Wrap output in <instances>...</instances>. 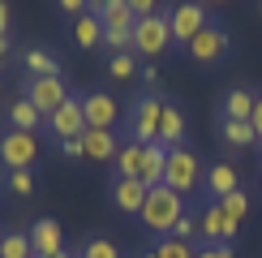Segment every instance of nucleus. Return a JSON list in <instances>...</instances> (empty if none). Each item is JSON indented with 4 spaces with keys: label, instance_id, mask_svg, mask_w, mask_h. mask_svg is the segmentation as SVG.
Here are the masks:
<instances>
[{
    "label": "nucleus",
    "instance_id": "1",
    "mask_svg": "<svg viewBox=\"0 0 262 258\" xmlns=\"http://www.w3.org/2000/svg\"><path fill=\"white\" fill-rule=\"evenodd\" d=\"M181 215H185V198L177 189H168V185H155L146 193V202H142L138 220L146 224V228L155 232V241H159V236H172V228H177Z\"/></svg>",
    "mask_w": 262,
    "mask_h": 258
},
{
    "label": "nucleus",
    "instance_id": "2",
    "mask_svg": "<svg viewBox=\"0 0 262 258\" xmlns=\"http://www.w3.org/2000/svg\"><path fill=\"white\" fill-rule=\"evenodd\" d=\"M159 116H163V99L155 91H146V95H138L134 103L125 107V116H121V125H125V138L129 142H142V146H150L159 138Z\"/></svg>",
    "mask_w": 262,
    "mask_h": 258
},
{
    "label": "nucleus",
    "instance_id": "3",
    "mask_svg": "<svg viewBox=\"0 0 262 258\" xmlns=\"http://www.w3.org/2000/svg\"><path fill=\"white\" fill-rule=\"evenodd\" d=\"M202 177H206V168H202L198 150H189V146H172L168 150V168H163V185L168 189H177L185 198V193H193L202 185Z\"/></svg>",
    "mask_w": 262,
    "mask_h": 258
},
{
    "label": "nucleus",
    "instance_id": "4",
    "mask_svg": "<svg viewBox=\"0 0 262 258\" xmlns=\"http://www.w3.org/2000/svg\"><path fill=\"white\" fill-rule=\"evenodd\" d=\"M211 13H206L202 0H177V5L168 9V30H172V43H181V48H189L193 39L202 35L206 26H211Z\"/></svg>",
    "mask_w": 262,
    "mask_h": 258
},
{
    "label": "nucleus",
    "instance_id": "5",
    "mask_svg": "<svg viewBox=\"0 0 262 258\" xmlns=\"http://www.w3.org/2000/svg\"><path fill=\"white\" fill-rule=\"evenodd\" d=\"M172 48V30H168V9L150 17H138L134 22V56H146V60H159L163 52Z\"/></svg>",
    "mask_w": 262,
    "mask_h": 258
},
{
    "label": "nucleus",
    "instance_id": "6",
    "mask_svg": "<svg viewBox=\"0 0 262 258\" xmlns=\"http://www.w3.org/2000/svg\"><path fill=\"white\" fill-rule=\"evenodd\" d=\"M193 224H198V241L202 245H232V236L241 232V224L228 220L224 207H220V202H211V198L193 211Z\"/></svg>",
    "mask_w": 262,
    "mask_h": 258
},
{
    "label": "nucleus",
    "instance_id": "7",
    "mask_svg": "<svg viewBox=\"0 0 262 258\" xmlns=\"http://www.w3.org/2000/svg\"><path fill=\"white\" fill-rule=\"evenodd\" d=\"M39 134H21V129H5L0 134V168L17 172V168H35L39 164Z\"/></svg>",
    "mask_w": 262,
    "mask_h": 258
},
{
    "label": "nucleus",
    "instance_id": "8",
    "mask_svg": "<svg viewBox=\"0 0 262 258\" xmlns=\"http://www.w3.org/2000/svg\"><path fill=\"white\" fill-rule=\"evenodd\" d=\"M185 52H189V60H193V64L211 69V64H220V60L228 56V52H232V35H228V26H220V22H211V26H206V30H202V35L193 39V43H189Z\"/></svg>",
    "mask_w": 262,
    "mask_h": 258
},
{
    "label": "nucleus",
    "instance_id": "9",
    "mask_svg": "<svg viewBox=\"0 0 262 258\" xmlns=\"http://www.w3.org/2000/svg\"><path fill=\"white\" fill-rule=\"evenodd\" d=\"M21 95H26V99H30V103H35L39 112H43V121H48V116L56 112V107H60L64 99H69V82H64L60 73H56V78H26Z\"/></svg>",
    "mask_w": 262,
    "mask_h": 258
},
{
    "label": "nucleus",
    "instance_id": "10",
    "mask_svg": "<svg viewBox=\"0 0 262 258\" xmlns=\"http://www.w3.org/2000/svg\"><path fill=\"white\" fill-rule=\"evenodd\" d=\"M48 129H52V138L56 142H64V138H78L86 134V112H82V95H69L56 112L48 116Z\"/></svg>",
    "mask_w": 262,
    "mask_h": 258
},
{
    "label": "nucleus",
    "instance_id": "11",
    "mask_svg": "<svg viewBox=\"0 0 262 258\" xmlns=\"http://www.w3.org/2000/svg\"><path fill=\"white\" fill-rule=\"evenodd\" d=\"M82 112H86V129H116V121H121V103L107 91H86Z\"/></svg>",
    "mask_w": 262,
    "mask_h": 258
},
{
    "label": "nucleus",
    "instance_id": "12",
    "mask_svg": "<svg viewBox=\"0 0 262 258\" xmlns=\"http://www.w3.org/2000/svg\"><path fill=\"white\" fill-rule=\"evenodd\" d=\"M146 185H142L138 177H112V185H107V202H112L121 215H138L142 202H146Z\"/></svg>",
    "mask_w": 262,
    "mask_h": 258
},
{
    "label": "nucleus",
    "instance_id": "13",
    "mask_svg": "<svg viewBox=\"0 0 262 258\" xmlns=\"http://www.w3.org/2000/svg\"><path fill=\"white\" fill-rule=\"evenodd\" d=\"M185 134H189V121H185L181 103L163 99V116H159V138H155V142L172 150V146H185Z\"/></svg>",
    "mask_w": 262,
    "mask_h": 258
},
{
    "label": "nucleus",
    "instance_id": "14",
    "mask_svg": "<svg viewBox=\"0 0 262 258\" xmlns=\"http://www.w3.org/2000/svg\"><path fill=\"white\" fill-rule=\"evenodd\" d=\"M26 236H30V245H35V258L64 250V232H60V224L52 220V215H39V220L26 228Z\"/></svg>",
    "mask_w": 262,
    "mask_h": 258
},
{
    "label": "nucleus",
    "instance_id": "15",
    "mask_svg": "<svg viewBox=\"0 0 262 258\" xmlns=\"http://www.w3.org/2000/svg\"><path fill=\"white\" fill-rule=\"evenodd\" d=\"M82 142H86V159H91V164H112L116 150H121L116 129H86Z\"/></svg>",
    "mask_w": 262,
    "mask_h": 258
},
{
    "label": "nucleus",
    "instance_id": "16",
    "mask_svg": "<svg viewBox=\"0 0 262 258\" xmlns=\"http://www.w3.org/2000/svg\"><path fill=\"white\" fill-rule=\"evenodd\" d=\"M202 185H206V193H211V202H224L228 193H236L241 189V177H236V168L232 164H211L206 168V177H202Z\"/></svg>",
    "mask_w": 262,
    "mask_h": 258
},
{
    "label": "nucleus",
    "instance_id": "17",
    "mask_svg": "<svg viewBox=\"0 0 262 258\" xmlns=\"http://www.w3.org/2000/svg\"><path fill=\"white\" fill-rule=\"evenodd\" d=\"M163 168H168V146L150 142V146H146V155H142V172H138V181H142L146 189H155V185H163Z\"/></svg>",
    "mask_w": 262,
    "mask_h": 258
},
{
    "label": "nucleus",
    "instance_id": "18",
    "mask_svg": "<svg viewBox=\"0 0 262 258\" xmlns=\"http://www.w3.org/2000/svg\"><path fill=\"white\" fill-rule=\"evenodd\" d=\"M39 125H43V112H39V107L26 99V95H17V99L9 103V129H21V134H35Z\"/></svg>",
    "mask_w": 262,
    "mask_h": 258
},
{
    "label": "nucleus",
    "instance_id": "19",
    "mask_svg": "<svg viewBox=\"0 0 262 258\" xmlns=\"http://www.w3.org/2000/svg\"><path fill=\"white\" fill-rule=\"evenodd\" d=\"M69 35H73V43H78V48H103V17H95V13L73 17Z\"/></svg>",
    "mask_w": 262,
    "mask_h": 258
},
{
    "label": "nucleus",
    "instance_id": "20",
    "mask_svg": "<svg viewBox=\"0 0 262 258\" xmlns=\"http://www.w3.org/2000/svg\"><path fill=\"white\" fill-rule=\"evenodd\" d=\"M254 103H258V95L254 91H228L224 95V103H220V116H228V121H249L254 116Z\"/></svg>",
    "mask_w": 262,
    "mask_h": 258
},
{
    "label": "nucleus",
    "instance_id": "21",
    "mask_svg": "<svg viewBox=\"0 0 262 258\" xmlns=\"http://www.w3.org/2000/svg\"><path fill=\"white\" fill-rule=\"evenodd\" d=\"M142 155H146V146L125 138L121 150H116V159H112V177H138L142 172Z\"/></svg>",
    "mask_w": 262,
    "mask_h": 258
},
{
    "label": "nucleus",
    "instance_id": "22",
    "mask_svg": "<svg viewBox=\"0 0 262 258\" xmlns=\"http://www.w3.org/2000/svg\"><path fill=\"white\" fill-rule=\"evenodd\" d=\"M56 73H60L56 52H48V48H30L26 52V78H56Z\"/></svg>",
    "mask_w": 262,
    "mask_h": 258
},
{
    "label": "nucleus",
    "instance_id": "23",
    "mask_svg": "<svg viewBox=\"0 0 262 258\" xmlns=\"http://www.w3.org/2000/svg\"><path fill=\"white\" fill-rule=\"evenodd\" d=\"M142 258H198V245L189 241H177V236H159L155 245H150Z\"/></svg>",
    "mask_w": 262,
    "mask_h": 258
},
{
    "label": "nucleus",
    "instance_id": "24",
    "mask_svg": "<svg viewBox=\"0 0 262 258\" xmlns=\"http://www.w3.org/2000/svg\"><path fill=\"white\" fill-rule=\"evenodd\" d=\"M220 138L228 146H254L258 142V134H254L249 121H228V116H220Z\"/></svg>",
    "mask_w": 262,
    "mask_h": 258
},
{
    "label": "nucleus",
    "instance_id": "25",
    "mask_svg": "<svg viewBox=\"0 0 262 258\" xmlns=\"http://www.w3.org/2000/svg\"><path fill=\"white\" fill-rule=\"evenodd\" d=\"M138 73H142V64H138L134 52H112V56H107V78L112 82H129V78H138Z\"/></svg>",
    "mask_w": 262,
    "mask_h": 258
},
{
    "label": "nucleus",
    "instance_id": "26",
    "mask_svg": "<svg viewBox=\"0 0 262 258\" xmlns=\"http://www.w3.org/2000/svg\"><path fill=\"white\" fill-rule=\"evenodd\" d=\"M0 258H35V245H30V236L21 228H9L0 236Z\"/></svg>",
    "mask_w": 262,
    "mask_h": 258
},
{
    "label": "nucleus",
    "instance_id": "27",
    "mask_svg": "<svg viewBox=\"0 0 262 258\" xmlns=\"http://www.w3.org/2000/svg\"><path fill=\"white\" fill-rule=\"evenodd\" d=\"M5 189L13 193V198H30V193L39 189V177H35V168H17V172H5Z\"/></svg>",
    "mask_w": 262,
    "mask_h": 258
},
{
    "label": "nucleus",
    "instance_id": "28",
    "mask_svg": "<svg viewBox=\"0 0 262 258\" xmlns=\"http://www.w3.org/2000/svg\"><path fill=\"white\" fill-rule=\"evenodd\" d=\"M78 258H121V250H116L107 236H91V241L78 245Z\"/></svg>",
    "mask_w": 262,
    "mask_h": 258
},
{
    "label": "nucleus",
    "instance_id": "29",
    "mask_svg": "<svg viewBox=\"0 0 262 258\" xmlns=\"http://www.w3.org/2000/svg\"><path fill=\"white\" fill-rule=\"evenodd\" d=\"M220 207H224V215H228V220H236V224H241L245 215H249V198H245L241 189H236V193H228V198L220 202Z\"/></svg>",
    "mask_w": 262,
    "mask_h": 258
},
{
    "label": "nucleus",
    "instance_id": "30",
    "mask_svg": "<svg viewBox=\"0 0 262 258\" xmlns=\"http://www.w3.org/2000/svg\"><path fill=\"white\" fill-rule=\"evenodd\" d=\"M172 236H177V241H189V245H198V224H193V211H185L181 220H177Z\"/></svg>",
    "mask_w": 262,
    "mask_h": 258
},
{
    "label": "nucleus",
    "instance_id": "31",
    "mask_svg": "<svg viewBox=\"0 0 262 258\" xmlns=\"http://www.w3.org/2000/svg\"><path fill=\"white\" fill-rule=\"evenodd\" d=\"M56 150L64 159H86V142H82V134L78 138H64V142H56Z\"/></svg>",
    "mask_w": 262,
    "mask_h": 258
},
{
    "label": "nucleus",
    "instance_id": "32",
    "mask_svg": "<svg viewBox=\"0 0 262 258\" xmlns=\"http://www.w3.org/2000/svg\"><path fill=\"white\" fill-rule=\"evenodd\" d=\"M129 5V13L134 17H150V13H159V0H125Z\"/></svg>",
    "mask_w": 262,
    "mask_h": 258
},
{
    "label": "nucleus",
    "instance_id": "33",
    "mask_svg": "<svg viewBox=\"0 0 262 258\" xmlns=\"http://www.w3.org/2000/svg\"><path fill=\"white\" fill-rule=\"evenodd\" d=\"M198 258H236L232 245H198Z\"/></svg>",
    "mask_w": 262,
    "mask_h": 258
},
{
    "label": "nucleus",
    "instance_id": "34",
    "mask_svg": "<svg viewBox=\"0 0 262 258\" xmlns=\"http://www.w3.org/2000/svg\"><path fill=\"white\" fill-rule=\"evenodd\" d=\"M56 9H60L64 17H82L86 13V0H56Z\"/></svg>",
    "mask_w": 262,
    "mask_h": 258
},
{
    "label": "nucleus",
    "instance_id": "35",
    "mask_svg": "<svg viewBox=\"0 0 262 258\" xmlns=\"http://www.w3.org/2000/svg\"><path fill=\"white\" fill-rule=\"evenodd\" d=\"M116 5H125V0H86V13H95V17H103L107 9H116Z\"/></svg>",
    "mask_w": 262,
    "mask_h": 258
},
{
    "label": "nucleus",
    "instance_id": "36",
    "mask_svg": "<svg viewBox=\"0 0 262 258\" xmlns=\"http://www.w3.org/2000/svg\"><path fill=\"white\" fill-rule=\"evenodd\" d=\"M249 125H254V134H258V142H262V95H258V103H254V116H249Z\"/></svg>",
    "mask_w": 262,
    "mask_h": 258
},
{
    "label": "nucleus",
    "instance_id": "37",
    "mask_svg": "<svg viewBox=\"0 0 262 258\" xmlns=\"http://www.w3.org/2000/svg\"><path fill=\"white\" fill-rule=\"evenodd\" d=\"M138 78L146 82V86H155V82H159V69H155V64H142V73H138Z\"/></svg>",
    "mask_w": 262,
    "mask_h": 258
},
{
    "label": "nucleus",
    "instance_id": "38",
    "mask_svg": "<svg viewBox=\"0 0 262 258\" xmlns=\"http://www.w3.org/2000/svg\"><path fill=\"white\" fill-rule=\"evenodd\" d=\"M0 35H9V5L0 0Z\"/></svg>",
    "mask_w": 262,
    "mask_h": 258
},
{
    "label": "nucleus",
    "instance_id": "39",
    "mask_svg": "<svg viewBox=\"0 0 262 258\" xmlns=\"http://www.w3.org/2000/svg\"><path fill=\"white\" fill-rule=\"evenodd\" d=\"M43 258H78V250H69V245H64V250H56V254H43Z\"/></svg>",
    "mask_w": 262,
    "mask_h": 258
},
{
    "label": "nucleus",
    "instance_id": "40",
    "mask_svg": "<svg viewBox=\"0 0 262 258\" xmlns=\"http://www.w3.org/2000/svg\"><path fill=\"white\" fill-rule=\"evenodd\" d=\"M9 56V35H0V60Z\"/></svg>",
    "mask_w": 262,
    "mask_h": 258
},
{
    "label": "nucleus",
    "instance_id": "41",
    "mask_svg": "<svg viewBox=\"0 0 262 258\" xmlns=\"http://www.w3.org/2000/svg\"><path fill=\"white\" fill-rule=\"evenodd\" d=\"M202 5H228V0H202Z\"/></svg>",
    "mask_w": 262,
    "mask_h": 258
},
{
    "label": "nucleus",
    "instance_id": "42",
    "mask_svg": "<svg viewBox=\"0 0 262 258\" xmlns=\"http://www.w3.org/2000/svg\"><path fill=\"white\" fill-rule=\"evenodd\" d=\"M0 86H5V82H0Z\"/></svg>",
    "mask_w": 262,
    "mask_h": 258
},
{
    "label": "nucleus",
    "instance_id": "43",
    "mask_svg": "<svg viewBox=\"0 0 262 258\" xmlns=\"http://www.w3.org/2000/svg\"><path fill=\"white\" fill-rule=\"evenodd\" d=\"M0 236H5V232H0Z\"/></svg>",
    "mask_w": 262,
    "mask_h": 258
}]
</instances>
